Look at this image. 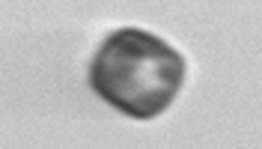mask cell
<instances>
[{
    "mask_svg": "<svg viewBox=\"0 0 262 149\" xmlns=\"http://www.w3.org/2000/svg\"><path fill=\"white\" fill-rule=\"evenodd\" d=\"M182 83V60L152 36H114L93 66V87L134 116H152L164 111Z\"/></svg>",
    "mask_w": 262,
    "mask_h": 149,
    "instance_id": "cell-1",
    "label": "cell"
}]
</instances>
